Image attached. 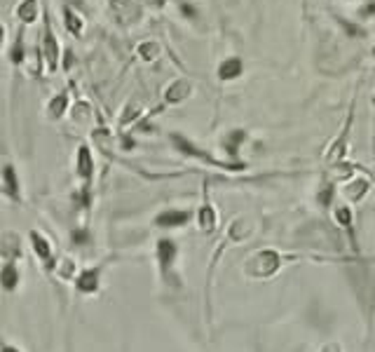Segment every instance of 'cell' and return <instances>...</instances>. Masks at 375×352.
I'll return each instance as SVG.
<instances>
[{
    "mask_svg": "<svg viewBox=\"0 0 375 352\" xmlns=\"http://www.w3.org/2000/svg\"><path fill=\"white\" fill-rule=\"evenodd\" d=\"M291 259V256L282 254L280 249L275 247H263L258 249V252H254L249 256L247 261H244V275H247L249 280H273L275 275L282 273V268L286 266V261Z\"/></svg>",
    "mask_w": 375,
    "mask_h": 352,
    "instance_id": "cell-1",
    "label": "cell"
},
{
    "mask_svg": "<svg viewBox=\"0 0 375 352\" xmlns=\"http://www.w3.org/2000/svg\"><path fill=\"white\" fill-rule=\"evenodd\" d=\"M178 254H181V247L178 242L174 238H158L155 242V266H158V275L164 284L174 286L176 282V263H178Z\"/></svg>",
    "mask_w": 375,
    "mask_h": 352,
    "instance_id": "cell-2",
    "label": "cell"
},
{
    "mask_svg": "<svg viewBox=\"0 0 375 352\" xmlns=\"http://www.w3.org/2000/svg\"><path fill=\"white\" fill-rule=\"evenodd\" d=\"M169 141H171V146L176 148L181 155H185V158H192V160H197V162H204V164H211V167H223V169H235L239 171L244 167V164H230V162H221V160H216L213 155H209L206 151H202L199 146L195 144V141H190L188 137H183V134H178V132H171L169 134Z\"/></svg>",
    "mask_w": 375,
    "mask_h": 352,
    "instance_id": "cell-3",
    "label": "cell"
},
{
    "mask_svg": "<svg viewBox=\"0 0 375 352\" xmlns=\"http://www.w3.org/2000/svg\"><path fill=\"white\" fill-rule=\"evenodd\" d=\"M195 221V211L183 209V207H167L162 211H158L153 219V226L160 230H181Z\"/></svg>",
    "mask_w": 375,
    "mask_h": 352,
    "instance_id": "cell-4",
    "label": "cell"
},
{
    "mask_svg": "<svg viewBox=\"0 0 375 352\" xmlns=\"http://www.w3.org/2000/svg\"><path fill=\"white\" fill-rule=\"evenodd\" d=\"M29 245H31V252L36 254V259L40 261V266L45 268L47 273L56 270V259H54V245L43 230H29Z\"/></svg>",
    "mask_w": 375,
    "mask_h": 352,
    "instance_id": "cell-5",
    "label": "cell"
},
{
    "mask_svg": "<svg viewBox=\"0 0 375 352\" xmlns=\"http://www.w3.org/2000/svg\"><path fill=\"white\" fill-rule=\"evenodd\" d=\"M40 52L45 56V63H47L49 73H56V68H59V59H61V47H59V40H56L54 31H52V24H49V17L47 15L43 17Z\"/></svg>",
    "mask_w": 375,
    "mask_h": 352,
    "instance_id": "cell-6",
    "label": "cell"
},
{
    "mask_svg": "<svg viewBox=\"0 0 375 352\" xmlns=\"http://www.w3.org/2000/svg\"><path fill=\"white\" fill-rule=\"evenodd\" d=\"M333 223L342 230L345 240L350 242V247L354 252H359V242H357V221H354V209L352 204L340 202L333 207Z\"/></svg>",
    "mask_w": 375,
    "mask_h": 352,
    "instance_id": "cell-7",
    "label": "cell"
},
{
    "mask_svg": "<svg viewBox=\"0 0 375 352\" xmlns=\"http://www.w3.org/2000/svg\"><path fill=\"white\" fill-rule=\"evenodd\" d=\"M103 266H87L73 277V289L80 296H96L101 291Z\"/></svg>",
    "mask_w": 375,
    "mask_h": 352,
    "instance_id": "cell-8",
    "label": "cell"
},
{
    "mask_svg": "<svg viewBox=\"0 0 375 352\" xmlns=\"http://www.w3.org/2000/svg\"><path fill=\"white\" fill-rule=\"evenodd\" d=\"M75 176L80 178L82 188H89L94 181V153L87 144H80L75 153Z\"/></svg>",
    "mask_w": 375,
    "mask_h": 352,
    "instance_id": "cell-9",
    "label": "cell"
},
{
    "mask_svg": "<svg viewBox=\"0 0 375 352\" xmlns=\"http://www.w3.org/2000/svg\"><path fill=\"white\" fill-rule=\"evenodd\" d=\"M0 190L12 202H22V181H19V171L12 162H5L0 169Z\"/></svg>",
    "mask_w": 375,
    "mask_h": 352,
    "instance_id": "cell-10",
    "label": "cell"
},
{
    "mask_svg": "<svg viewBox=\"0 0 375 352\" xmlns=\"http://www.w3.org/2000/svg\"><path fill=\"white\" fill-rule=\"evenodd\" d=\"M22 256H24L22 235L15 233V230H5V233H0V259L12 261V263H19Z\"/></svg>",
    "mask_w": 375,
    "mask_h": 352,
    "instance_id": "cell-11",
    "label": "cell"
},
{
    "mask_svg": "<svg viewBox=\"0 0 375 352\" xmlns=\"http://www.w3.org/2000/svg\"><path fill=\"white\" fill-rule=\"evenodd\" d=\"M22 268H19V263H12V261H3L0 263V291L8 293V296H12V293L19 291V286H22Z\"/></svg>",
    "mask_w": 375,
    "mask_h": 352,
    "instance_id": "cell-12",
    "label": "cell"
},
{
    "mask_svg": "<svg viewBox=\"0 0 375 352\" xmlns=\"http://www.w3.org/2000/svg\"><path fill=\"white\" fill-rule=\"evenodd\" d=\"M195 223H197V228L202 230V233H213L218 226V211L216 207L209 202V200H204L202 204H199V209L195 211Z\"/></svg>",
    "mask_w": 375,
    "mask_h": 352,
    "instance_id": "cell-13",
    "label": "cell"
},
{
    "mask_svg": "<svg viewBox=\"0 0 375 352\" xmlns=\"http://www.w3.org/2000/svg\"><path fill=\"white\" fill-rule=\"evenodd\" d=\"M368 190H371V181L368 178H352V181H347L345 185L340 188L342 197H345L347 204H354V202H361L364 197L368 195Z\"/></svg>",
    "mask_w": 375,
    "mask_h": 352,
    "instance_id": "cell-14",
    "label": "cell"
},
{
    "mask_svg": "<svg viewBox=\"0 0 375 352\" xmlns=\"http://www.w3.org/2000/svg\"><path fill=\"white\" fill-rule=\"evenodd\" d=\"M15 17L22 26H33L40 17V0H22L15 10Z\"/></svg>",
    "mask_w": 375,
    "mask_h": 352,
    "instance_id": "cell-15",
    "label": "cell"
},
{
    "mask_svg": "<svg viewBox=\"0 0 375 352\" xmlns=\"http://www.w3.org/2000/svg\"><path fill=\"white\" fill-rule=\"evenodd\" d=\"M192 94V87H190V82H185V80H176V82H171L169 87H167V92H164V101L167 104H181V101H185L188 97Z\"/></svg>",
    "mask_w": 375,
    "mask_h": 352,
    "instance_id": "cell-16",
    "label": "cell"
},
{
    "mask_svg": "<svg viewBox=\"0 0 375 352\" xmlns=\"http://www.w3.org/2000/svg\"><path fill=\"white\" fill-rule=\"evenodd\" d=\"M68 92H59V94H54V97L49 99V104H47V118L49 120H61L63 115H66L68 111Z\"/></svg>",
    "mask_w": 375,
    "mask_h": 352,
    "instance_id": "cell-17",
    "label": "cell"
},
{
    "mask_svg": "<svg viewBox=\"0 0 375 352\" xmlns=\"http://www.w3.org/2000/svg\"><path fill=\"white\" fill-rule=\"evenodd\" d=\"M244 141H247V132H244V130H230V132L223 137L221 146H223V151L228 153L230 158H237L239 146H242Z\"/></svg>",
    "mask_w": 375,
    "mask_h": 352,
    "instance_id": "cell-18",
    "label": "cell"
},
{
    "mask_svg": "<svg viewBox=\"0 0 375 352\" xmlns=\"http://www.w3.org/2000/svg\"><path fill=\"white\" fill-rule=\"evenodd\" d=\"M242 70H244L242 61H239L237 56H232V59H225L221 66H218V78H221V80H235V78L242 75Z\"/></svg>",
    "mask_w": 375,
    "mask_h": 352,
    "instance_id": "cell-19",
    "label": "cell"
},
{
    "mask_svg": "<svg viewBox=\"0 0 375 352\" xmlns=\"http://www.w3.org/2000/svg\"><path fill=\"white\" fill-rule=\"evenodd\" d=\"M63 24H66V31L68 33H73V36H80L82 33V29H85V24H82V19L80 15L73 10V8H63Z\"/></svg>",
    "mask_w": 375,
    "mask_h": 352,
    "instance_id": "cell-20",
    "label": "cell"
},
{
    "mask_svg": "<svg viewBox=\"0 0 375 352\" xmlns=\"http://www.w3.org/2000/svg\"><path fill=\"white\" fill-rule=\"evenodd\" d=\"M10 61L15 63V66H22L26 61V45H24V29L17 31V38L15 43H12V49H10Z\"/></svg>",
    "mask_w": 375,
    "mask_h": 352,
    "instance_id": "cell-21",
    "label": "cell"
},
{
    "mask_svg": "<svg viewBox=\"0 0 375 352\" xmlns=\"http://www.w3.org/2000/svg\"><path fill=\"white\" fill-rule=\"evenodd\" d=\"M333 193H335L333 185H331V183H324V188H321V190H319V195H316V202H319L321 207H331Z\"/></svg>",
    "mask_w": 375,
    "mask_h": 352,
    "instance_id": "cell-22",
    "label": "cell"
},
{
    "mask_svg": "<svg viewBox=\"0 0 375 352\" xmlns=\"http://www.w3.org/2000/svg\"><path fill=\"white\" fill-rule=\"evenodd\" d=\"M158 52H160V47L155 43L139 45V54H141V59H146V61H153L155 56H158Z\"/></svg>",
    "mask_w": 375,
    "mask_h": 352,
    "instance_id": "cell-23",
    "label": "cell"
},
{
    "mask_svg": "<svg viewBox=\"0 0 375 352\" xmlns=\"http://www.w3.org/2000/svg\"><path fill=\"white\" fill-rule=\"evenodd\" d=\"M0 352H24L22 348H19L17 343H12V341H8L3 334H0Z\"/></svg>",
    "mask_w": 375,
    "mask_h": 352,
    "instance_id": "cell-24",
    "label": "cell"
},
{
    "mask_svg": "<svg viewBox=\"0 0 375 352\" xmlns=\"http://www.w3.org/2000/svg\"><path fill=\"white\" fill-rule=\"evenodd\" d=\"M319 352H345V350H342V345H340L338 341H331V343H324V345H321Z\"/></svg>",
    "mask_w": 375,
    "mask_h": 352,
    "instance_id": "cell-25",
    "label": "cell"
},
{
    "mask_svg": "<svg viewBox=\"0 0 375 352\" xmlns=\"http://www.w3.org/2000/svg\"><path fill=\"white\" fill-rule=\"evenodd\" d=\"M87 240H89L87 230H77V233H73V245H87Z\"/></svg>",
    "mask_w": 375,
    "mask_h": 352,
    "instance_id": "cell-26",
    "label": "cell"
},
{
    "mask_svg": "<svg viewBox=\"0 0 375 352\" xmlns=\"http://www.w3.org/2000/svg\"><path fill=\"white\" fill-rule=\"evenodd\" d=\"M70 61H73V54H70V49H66V61H63V68H70Z\"/></svg>",
    "mask_w": 375,
    "mask_h": 352,
    "instance_id": "cell-27",
    "label": "cell"
},
{
    "mask_svg": "<svg viewBox=\"0 0 375 352\" xmlns=\"http://www.w3.org/2000/svg\"><path fill=\"white\" fill-rule=\"evenodd\" d=\"M181 10H183V15H185V17H192V15H195V10H192L190 5H183V8H181Z\"/></svg>",
    "mask_w": 375,
    "mask_h": 352,
    "instance_id": "cell-28",
    "label": "cell"
},
{
    "mask_svg": "<svg viewBox=\"0 0 375 352\" xmlns=\"http://www.w3.org/2000/svg\"><path fill=\"white\" fill-rule=\"evenodd\" d=\"M361 15H364V17H373V15H375V5H371V8H366L364 12H361Z\"/></svg>",
    "mask_w": 375,
    "mask_h": 352,
    "instance_id": "cell-29",
    "label": "cell"
},
{
    "mask_svg": "<svg viewBox=\"0 0 375 352\" xmlns=\"http://www.w3.org/2000/svg\"><path fill=\"white\" fill-rule=\"evenodd\" d=\"M3 43H5V24L0 22V47H3Z\"/></svg>",
    "mask_w": 375,
    "mask_h": 352,
    "instance_id": "cell-30",
    "label": "cell"
},
{
    "mask_svg": "<svg viewBox=\"0 0 375 352\" xmlns=\"http://www.w3.org/2000/svg\"><path fill=\"white\" fill-rule=\"evenodd\" d=\"M373 54H375V49H373Z\"/></svg>",
    "mask_w": 375,
    "mask_h": 352,
    "instance_id": "cell-31",
    "label": "cell"
}]
</instances>
